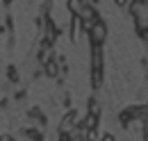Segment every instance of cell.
Here are the masks:
<instances>
[{"label":"cell","mask_w":148,"mask_h":141,"mask_svg":"<svg viewBox=\"0 0 148 141\" xmlns=\"http://www.w3.org/2000/svg\"><path fill=\"white\" fill-rule=\"evenodd\" d=\"M103 141H114V137H112V134H105V137H103Z\"/></svg>","instance_id":"cell-7"},{"label":"cell","mask_w":148,"mask_h":141,"mask_svg":"<svg viewBox=\"0 0 148 141\" xmlns=\"http://www.w3.org/2000/svg\"><path fill=\"white\" fill-rule=\"evenodd\" d=\"M75 125V112H69L64 118H62V134H69Z\"/></svg>","instance_id":"cell-3"},{"label":"cell","mask_w":148,"mask_h":141,"mask_svg":"<svg viewBox=\"0 0 148 141\" xmlns=\"http://www.w3.org/2000/svg\"><path fill=\"white\" fill-rule=\"evenodd\" d=\"M116 2V7H130L132 5V0H114Z\"/></svg>","instance_id":"cell-6"},{"label":"cell","mask_w":148,"mask_h":141,"mask_svg":"<svg viewBox=\"0 0 148 141\" xmlns=\"http://www.w3.org/2000/svg\"><path fill=\"white\" fill-rule=\"evenodd\" d=\"M66 7H69V12L73 16H77L82 12V7H84V0H66Z\"/></svg>","instance_id":"cell-5"},{"label":"cell","mask_w":148,"mask_h":141,"mask_svg":"<svg viewBox=\"0 0 148 141\" xmlns=\"http://www.w3.org/2000/svg\"><path fill=\"white\" fill-rule=\"evenodd\" d=\"M130 12H132V16L137 21V27H139V34L144 36V41H146V23H148V9H146V2H132L130 5Z\"/></svg>","instance_id":"cell-1"},{"label":"cell","mask_w":148,"mask_h":141,"mask_svg":"<svg viewBox=\"0 0 148 141\" xmlns=\"http://www.w3.org/2000/svg\"><path fill=\"white\" fill-rule=\"evenodd\" d=\"M137 2H146V0H137Z\"/></svg>","instance_id":"cell-8"},{"label":"cell","mask_w":148,"mask_h":141,"mask_svg":"<svg viewBox=\"0 0 148 141\" xmlns=\"http://www.w3.org/2000/svg\"><path fill=\"white\" fill-rule=\"evenodd\" d=\"M57 73H59V66H57V62L53 59V57H50V59H46V75L55 80V77H57Z\"/></svg>","instance_id":"cell-4"},{"label":"cell","mask_w":148,"mask_h":141,"mask_svg":"<svg viewBox=\"0 0 148 141\" xmlns=\"http://www.w3.org/2000/svg\"><path fill=\"white\" fill-rule=\"evenodd\" d=\"M87 32H89V39H91L93 46H100V43H105V39H107V25H105L103 21H93Z\"/></svg>","instance_id":"cell-2"}]
</instances>
